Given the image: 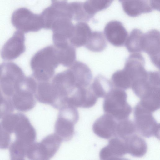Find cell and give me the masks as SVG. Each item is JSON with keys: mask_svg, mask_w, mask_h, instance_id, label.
I'll list each match as a JSON object with an SVG mask.
<instances>
[{"mask_svg": "<svg viewBox=\"0 0 160 160\" xmlns=\"http://www.w3.org/2000/svg\"><path fill=\"white\" fill-rule=\"evenodd\" d=\"M60 64L57 48L54 45L46 47L38 51L31 59L32 76L38 82L48 81Z\"/></svg>", "mask_w": 160, "mask_h": 160, "instance_id": "cell-1", "label": "cell"}, {"mask_svg": "<svg viewBox=\"0 0 160 160\" xmlns=\"http://www.w3.org/2000/svg\"><path fill=\"white\" fill-rule=\"evenodd\" d=\"M4 121L10 132L14 133L15 142L27 148L35 142L36 130L24 114L11 113L5 117Z\"/></svg>", "mask_w": 160, "mask_h": 160, "instance_id": "cell-2", "label": "cell"}, {"mask_svg": "<svg viewBox=\"0 0 160 160\" xmlns=\"http://www.w3.org/2000/svg\"><path fill=\"white\" fill-rule=\"evenodd\" d=\"M104 98L103 107L105 113L118 121L128 118L132 109L127 101V95L124 90L113 88Z\"/></svg>", "mask_w": 160, "mask_h": 160, "instance_id": "cell-3", "label": "cell"}, {"mask_svg": "<svg viewBox=\"0 0 160 160\" xmlns=\"http://www.w3.org/2000/svg\"><path fill=\"white\" fill-rule=\"evenodd\" d=\"M26 76L16 64L4 62L0 64V88L4 95L10 98L24 82Z\"/></svg>", "mask_w": 160, "mask_h": 160, "instance_id": "cell-4", "label": "cell"}, {"mask_svg": "<svg viewBox=\"0 0 160 160\" xmlns=\"http://www.w3.org/2000/svg\"><path fill=\"white\" fill-rule=\"evenodd\" d=\"M54 126V133L62 142L68 141L73 138L74 126L79 118L76 108L66 105L61 108Z\"/></svg>", "mask_w": 160, "mask_h": 160, "instance_id": "cell-5", "label": "cell"}, {"mask_svg": "<svg viewBox=\"0 0 160 160\" xmlns=\"http://www.w3.org/2000/svg\"><path fill=\"white\" fill-rule=\"evenodd\" d=\"M134 123L137 131L147 138L154 136L159 139L160 124L152 112L142 106L139 102L134 109Z\"/></svg>", "mask_w": 160, "mask_h": 160, "instance_id": "cell-6", "label": "cell"}, {"mask_svg": "<svg viewBox=\"0 0 160 160\" xmlns=\"http://www.w3.org/2000/svg\"><path fill=\"white\" fill-rule=\"evenodd\" d=\"M62 142L55 133L49 135L40 142L32 144L28 149L26 157L30 160L50 159L59 149Z\"/></svg>", "mask_w": 160, "mask_h": 160, "instance_id": "cell-7", "label": "cell"}, {"mask_svg": "<svg viewBox=\"0 0 160 160\" xmlns=\"http://www.w3.org/2000/svg\"><path fill=\"white\" fill-rule=\"evenodd\" d=\"M11 22L17 29L23 33L36 32L43 28L40 14L34 13L25 8H19L13 12Z\"/></svg>", "mask_w": 160, "mask_h": 160, "instance_id": "cell-8", "label": "cell"}, {"mask_svg": "<svg viewBox=\"0 0 160 160\" xmlns=\"http://www.w3.org/2000/svg\"><path fill=\"white\" fill-rule=\"evenodd\" d=\"M70 19L65 18H58L52 23L51 29L52 31V40L57 48L64 46L68 44L72 36L74 25Z\"/></svg>", "mask_w": 160, "mask_h": 160, "instance_id": "cell-9", "label": "cell"}, {"mask_svg": "<svg viewBox=\"0 0 160 160\" xmlns=\"http://www.w3.org/2000/svg\"><path fill=\"white\" fill-rule=\"evenodd\" d=\"M25 40L23 32L19 30L15 31L1 49L0 55L2 58L10 61L18 57L25 51Z\"/></svg>", "mask_w": 160, "mask_h": 160, "instance_id": "cell-10", "label": "cell"}, {"mask_svg": "<svg viewBox=\"0 0 160 160\" xmlns=\"http://www.w3.org/2000/svg\"><path fill=\"white\" fill-rule=\"evenodd\" d=\"M145 59L140 53H133L127 59L123 70L131 81L132 85L147 77L148 71L145 70Z\"/></svg>", "mask_w": 160, "mask_h": 160, "instance_id": "cell-11", "label": "cell"}, {"mask_svg": "<svg viewBox=\"0 0 160 160\" xmlns=\"http://www.w3.org/2000/svg\"><path fill=\"white\" fill-rule=\"evenodd\" d=\"M160 49V32L159 31L152 29L144 33L142 51L148 54L151 61L158 68Z\"/></svg>", "mask_w": 160, "mask_h": 160, "instance_id": "cell-12", "label": "cell"}, {"mask_svg": "<svg viewBox=\"0 0 160 160\" xmlns=\"http://www.w3.org/2000/svg\"><path fill=\"white\" fill-rule=\"evenodd\" d=\"M37 100L41 103L50 105L59 109L60 102L58 93L53 85L48 81L38 82L35 94Z\"/></svg>", "mask_w": 160, "mask_h": 160, "instance_id": "cell-13", "label": "cell"}, {"mask_svg": "<svg viewBox=\"0 0 160 160\" xmlns=\"http://www.w3.org/2000/svg\"><path fill=\"white\" fill-rule=\"evenodd\" d=\"M104 33L108 42L117 47L123 46L128 37V32L122 23L117 20L108 22L105 27Z\"/></svg>", "mask_w": 160, "mask_h": 160, "instance_id": "cell-14", "label": "cell"}, {"mask_svg": "<svg viewBox=\"0 0 160 160\" xmlns=\"http://www.w3.org/2000/svg\"><path fill=\"white\" fill-rule=\"evenodd\" d=\"M118 121L111 115L105 113L94 122L92 129L98 136L109 139L115 136Z\"/></svg>", "mask_w": 160, "mask_h": 160, "instance_id": "cell-15", "label": "cell"}, {"mask_svg": "<svg viewBox=\"0 0 160 160\" xmlns=\"http://www.w3.org/2000/svg\"><path fill=\"white\" fill-rule=\"evenodd\" d=\"M127 153L124 140L113 137L109 140L108 145L101 150L99 155L101 160L122 159Z\"/></svg>", "mask_w": 160, "mask_h": 160, "instance_id": "cell-16", "label": "cell"}, {"mask_svg": "<svg viewBox=\"0 0 160 160\" xmlns=\"http://www.w3.org/2000/svg\"><path fill=\"white\" fill-rule=\"evenodd\" d=\"M70 67L75 78L77 88L87 87L90 85L92 78V74L86 64L75 61Z\"/></svg>", "mask_w": 160, "mask_h": 160, "instance_id": "cell-17", "label": "cell"}, {"mask_svg": "<svg viewBox=\"0 0 160 160\" xmlns=\"http://www.w3.org/2000/svg\"><path fill=\"white\" fill-rule=\"evenodd\" d=\"M123 140L125 144L127 153L137 157H143L146 154L148 150L146 142L136 133Z\"/></svg>", "mask_w": 160, "mask_h": 160, "instance_id": "cell-18", "label": "cell"}, {"mask_svg": "<svg viewBox=\"0 0 160 160\" xmlns=\"http://www.w3.org/2000/svg\"><path fill=\"white\" fill-rule=\"evenodd\" d=\"M92 31L87 23L78 22L74 25L72 35L69 40L70 44L77 48L85 46Z\"/></svg>", "mask_w": 160, "mask_h": 160, "instance_id": "cell-19", "label": "cell"}, {"mask_svg": "<svg viewBox=\"0 0 160 160\" xmlns=\"http://www.w3.org/2000/svg\"><path fill=\"white\" fill-rule=\"evenodd\" d=\"M120 2L124 12L131 17H137L153 11L143 0H122Z\"/></svg>", "mask_w": 160, "mask_h": 160, "instance_id": "cell-20", "label": "cell"}, {"mask_svg": "<svg viewBox=\"0 0 160 160\" xmlns=\"http://www.w3.org/2000/svg\"><path fill=\"white\" fill-rule=\"evenodd\" d=\"M144 33L140 29H133L128 36L125 43L130 53H139L142 51V44Z\"/></svg>", "mask_w": 160, "mask_h": 160, "instance_id": "cell-21", "label": "cell"}, {"mask_svg": "<svg viewBox=\"0 0 160 160\" xmlns=\"http://www.w3.org/2000/svg\"><path fill=\"white\" fill-rule=\"evenodd\" d=\"M85 46L88 49L92 52L103 51L107 46L104 35L101 31H92Z\"/></svg>", "mask_w": 160, "mask_h": 160, "instance_id": "cell-22", "label": "cell"}, {"mask_svg": "<svg viewBox=\"0 0 160 160\" xmlns=\"http://www.w3.org/2000/svg\"><path fill=\"white\" fill-rule=\"evenodd\" d=\"M90 86L98 98H104L113 88L112 82L101 75H99L95 78Z\"/></svg>", "mask_w": 160, "mask_h": 160, "instance_id": "cell-23", "label": "cell"}, {"mask_svg": "<svg viewBox=\"0 0 160 160\" xmlns=\"http://www.w3.org/2000/svg\"><path fill=\"white\" fill-rule=\"evenodd\" d=\"M71 20L87 22L93 18L87 12L83 2H74L68 3Z\"/></svg>", "mask_w": 160, "mask_h": 160, "instance_id": "cell-24", "label": "cell"}, {"mask_svg": "<svg viewBox=\"0 0 160 160\" xmlns=\"http://www.w3.org/2000/svg\"><path fill=\"white\" fill-rule=\"evenodd\" d=\"M56 48L60 64L65 67L71 66L76 59L75 47L69 43L63 47Z\"/></svg>", "mask_w": 160, "mask_h": 160, "instance_id": "cell-25", "label": "cell"}, {"mask_svg": "<svg viewBox=\"0 0 160 160\" xmlns=\"http://www.w3.org/2000/svg\"><path fill=\"white\" fill-rule=\"evenodd\" d=\"M136 132L134 122L128 118L118 121L114 137L124 140L128 136L136 133Z\"/></svg>", "mask_w": 160, "mask_h": 160, "instance_id": "cell-26", "label": "cell"}, {"mask_svg": "<svg viewBox=\"0 0 160 160\" xmlns=\"http://www.w3.org/2000/svg\"><path fill=\"white\" fill-rule=\"evenodd\" d=\"M114 0H86L83 2L87 12L93 18L98 12L106 9L112 3Z\"/></svg>", "mask_w": 160, "mask_h": 160, "instance_id": "cell-27", "label": "cell"}, {"mask_svg": "<svg viewBox=\"0 0 160 160\" xmlns=\"http://www.w3.org/2000/svg\"><path fill=\"white\" fill-rule=\"evenodd\" d=\"M112 83L116 88L127 90L131 87L132 83L123 70L115 72L111 78Z\"/></svg>", "mask_w": 160, "mask_h": 160, "instance_id": "cell-28", "label": "cell"}, {"mask_svg": "<svg viewBox=\"0 0 160 160\" xmlns=\"http://www.w3.org/2000/svg\"><path fill=\"white\" fill-rule=\"evenodd\" d=\"M14 109L11 100L4 95L0 88V119L12 113Z\"/></svg>", "mask_w": 160, "mask_h": 160, "instance_id": "cell-29", "label": "cell"}, {"mask_svg": "<svg viewBox=\"0 0 160 160\" xmlns=\"http://www.w3.org/2000/svg\"><path fill=\"white\" fill-rule=\"evenodd\" d=\"M11 135L0 122V149H5L8 148L11 142Z\"/></svg>", "mask_w": 160, "mask_h": 160, "instance_id": "cell-30", "label": "cell"}, {"mask_svg": "<svg viewBox=\"0 0 160 160\" xmlns=\"http://www.w3.org/2000/svg\"><path fill=\"white\" fill-rule=\"evenodd\" d=\"M152 10L160 11L159 0H143Z\"/></svg>", "mask_w": 160, "mask_h": 160, "instance_id": "cell-31", "label": "cell"}, {"mask_svg": "<svg viewBox=\"0 0 160 160\" xmlns=\"http://www.w3.org/2000/svg\"><path fill=\"white\" fill-rule=\"evenodd\" d=\"M119 0V2H121V1L122 0Z\"/></svg>", "mask_w": 160, "mask_h": 160, "instance_id": "cell-32", "label": "cell"}]
</instances>
